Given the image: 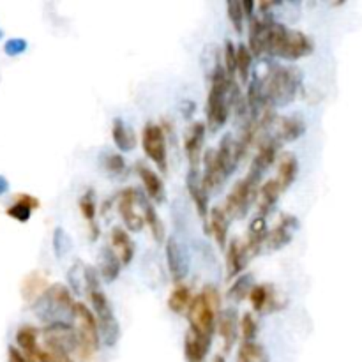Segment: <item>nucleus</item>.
I'll use <instances>...</instances> for the list:
<instances>
[{
  "mask_svg": "<svg viewBox=\"0 0 362 362\" xmlns=\"http://www.w3.org/2000/svg\"><path fill=\"white\" fill-rule=\"evenodd\" d=\"M302 85V73L292 66H276L264 81L265 108L286 107L297 98Z\"/></svg>",
  "mask_w": 362,
  "mask_h": 362,
  "instance_id": "obj_1",
  "label": "nucleus"
},
{
  "mask_svg": "<svg viewBox=\"0 0 362 362\" xmlns=\"http://www.w3.org/2000/svg\"><path fill=\"white\" fill-rule=\"evenodd\" d=\"M313 51V39L299 30H290L281 23L271 22L265 53L286 60H299Z\"/></svg>",
  "mask_w": 362,
  "mask_h": 362,
  "instance_id": "obj_2",
  "label": "nucleus"
},
{
  "mask_svg": "<svg viewBox=\"0 0 362 362\" xmlns=\"http://www.w3.org/2000/svg\"><path fill=\"white\" fill-rule=\"evenodd\" d=\"M74 306L76 302L73 300L69 288L55 283V285L48 286L46 292L34 300L32 309L41 322L51 326V323L74 320Z\"/></svg>",
  "mask_w": 362,
  "mask_h": 362,
  "instance_id": "obj_3",
  "label": "nucleus"
},
{
  "mask_svg": "<svg viewBox=\"0 0 362 362\" xmlns=\"http://www.w3.org/2000/svg\"><path fill=\"white\" fill-rule=\"evenodd\" d=\"M234 80L228 76L223 64H217L210 78L209 95H207V126L210 131H217L228 121V114L232 108L230 88Z\"/></svg>",
  "mask_w": 362,
  "mask_h": 362,
  "instance_id": "obj_4",
  "label": "nucleus"
},
{
  "mask_svg": "<svg viewBox=\"0 0 362 362\" xmlns=\"http://www.w3.org/2000/svg\"><path fill=\"white\" fill-rule=\"evenodd\" d=\"M221 297L214 286L207 285L201 293L193 297L187 309L189 329L194 333L207 336L213 340L214 330L217 327V313H220Z\"/></svg>",
  "mask_w": 362,
  "mask_h": 362,
  "instance_id": "obj_5",
  "label": "nucleus"
},
{
  "mask_svg": "<svg viewBox=\"0 0 362 362\" xmlns=\"http://www.w3.org/2000/svg\"><path fill=\"white\" fill-rule=\"evenodd\" d=\"M88 299L92 304V311H94L95 319L99 323V336H101L102 343L107 347H115L121 337V326H119L117 319L114 315V309L110 306L107 293L102 292L101 286L88 292Z\"/></svg>",
  "mask_w": 362,
  "mask_h": 362,
  "instance_id": "obj_6",
  "label": "nucleus"
},
{
  "mask_svg": "<svg viewBox=\"0 0 362 362\" xmlns=\"http://www.w3.org/2000/svg\"><path fill=\"white\" fill-rule=\"evenodd\" d=\"M74 322H76L78 334H80V348L78 354L83 361L90 358L99 348L101 336H99V323L94 311H90L83 302H76L74 306Z\"/></svg>",
  "mask_w": 362,
  "mask_h": 362,
  "instance_id": "obj_7",
  "label": "nucleus"
},
{
  "mask_svg": "<svg viewBox=\"0 0 362 362\" xmlns=\"http://www.w3.org/2000/svg\"><path fill=\"white\" fill-rule=\"evenodd\" d=\"M44 348L53 351H62V354H73L80 348V334L74 326L69 322H59L51 323V326H44L43 330Z\"/></svg>",
  "mask_w": 362,
  "mask_h": 362,
  "instance_id": "obj_8",
  "label": "nucleus"
},
{
  "mask_svg": "<svg viewBox=\"0 0 362 362\" xmlns=\"http://www.w3.org/2000/svg\"><path fill=\"white\" fill-rule=\"evenodd\" d=\"M258 193H260V187H255L246 179H241L234 184L227 200H224V213L230 216V220H244L248 216L253 200L258 196Z\"/></svg>",
  "mask_w": 362,
  "mask_h": 362,
  "instance_id": "obj_9",
  "label": "nucleus"
},
{
  "mask_svg": "<svg viewBox=\"0 0 362 362\" xmlns=\"http://www.w3.org/2000/svg\"><path fill=\"white\" fill-rule=\"evenodd\" d=\"M143 152L149 156L150 161L158 166L161 172L168 170V152H166V138L163 128L154 122H147L142 133Z\"/></svg>",
  "mask_w": 362,
  "mask_h": 362,
  "instance_id": "obj_10",
  "label": "nucleus"
},
{
  "mask_svg": "<svg viewBox=\"0 0 362 362\" xmlns=\"http://www.w3.org/2000/svg\"><path fill=\"white\" fill-rule=\"evenodd\" d=\"M269 131V138L274 142L290 143L299 140L300 136L306 133V122L299 117V115H288V117H276L274 122L271 124Z\"/></svg>",
  "mask_w": 362,
  "mask_h": 362,
  "instance_id": "obj_11",
  "label": "nucleus"
},
{
  "mask_svg": "<svg viewBox=\"0 0 362 362\" xmlns=\"http://www.w3.org/2000/svg\"><path fill=\"white\" fill-rule=\"evenodd\" d=\"M138 196H140V191L135 189V187H128V189L122 191L121 196H119V203H117L119 214H121L126 228L131 232H140L143 228V223H145L142 214L136 213Z\"/></svg>",
  "mask_w": 362,
  "mask_h": 362,
  "instance_id": "obj_12",
  "label": "nucleus"
},
{
  "mask_svg": "<svg viewBox=\"0 0 362 362\" xmlns=\"http://www.w3.org/2000/svg\"><path fill=\"white\" fill-rule=\"evenodd\" d=\"M166 264H168V271L172 274V279L180 285L184 281V278L189 272V260H187V255L184 251L182 246L179 244L175 237H168L166 241Z\"/></svg>",
  "mask_w": 362,
  "mask_h": 362,
  "instance_id": "obj_13",
  "label": "nucleus"
},
{
  "mask_svg": "<svg viewBox=\"0 0 362 362\" xmlns=\"http://www.w3.org/2000/svg\"><path fill=\"white\" fill-rule=\"evenodd\" d=\"M205 131H207L205 122H193L186 131V136H184V150H186L187 161H189V170H198V165H200Z\"/></svg>",
  "mask_w": 362,
  "mask_h": 362,
  "instance_id": "obj_14",
  "label": "nucleus"
},
{
  "mask_svg": "<svg viewBox=\"0 0 362 362\" xmlns=\"http://www.w3.org/2000/svg\"><path fill=\"white\" fill-rule=\"evenodd\" d=\"M299 228V221L295 220L290 214H281V220L276 224L272 230H269L267 239H265V246L271 251H278V249H283L285 246L290 244L292 241L293 230Z\"/></svg>",
  "mask_w": 362,
  "mask_h": 362,
  "instance_id": "obj_15",
  "label": "nucleus"
},
{
  "mask_svg": "<svg viewBox=\"0 0 362 362\" xmlns=\"http://www.w3.org/2000/svg\"><path fill=\"white\" fill-rule=\"evenodd\" d=\"M249 260H251V255H249V249L248 246H246V242H241L239 239H234L227 248L228 279L239 278V274L248 267Z\"/></svg>",
  "mask_w": 362,
  "mask_h": 362,
  "instance_id": "obj_16",
  "label": "nucleus"
},
{
  "mask_svg": "<svg viewBox=\"0 0 362 362\" xmlns=\"http://www.w3.org/2000/svg\"><path fill=\"white\" fill-rule=\"evenodd\" d=\"M239 326H241V322H239V315L234 307H228L217 316V333L223 340L224 354H228L234 348V344L237 343Z\"/></svg>",
  "mask_w": 362,
  "mask_h": 362,
  "instance_id": "obj_17",
  "label": "nucleus"
},
{
  "mask_svg": "<svg viewBox=\"0 0 362 362\" xmlns=\"http://www.w3.org/2000/svg\"><path fill=\"white\" fill-rule=\"evenodd\" d=\"M203 175H201V182H203V187L207 189V193H213V191H217L221 187V184L224 182V175L221 172V166L217 163L216 149H207L203 152Z\"/></svg>",
  "mask_w": 362,
  "mask_h": 362,
  "instance_id": "obj_18",
  "label": "nucleus"
},
{
  "mask_svg": "<svg viewBox=\"0 0 362 362\" xmlns=\"http://www.w3.org/2000/svg\"><path fill=\"white\" fill-rule=\"evenodd\" d=\"M135 168L143 187H145L147 194H149V200L152 203H163L165 201V184H163L161 177L154 172L152 168H149L145 163H136Z\"/></svg>",
  "mask_w": 362,
  "mask_h": 362,
  "instance_id": "obj_19",
  "label": "nucleus"
},
{
  "mask_svg": "<svg viewBox=\"0 0 362 362\" xmlns=\"http://www.w3.org/2000/svg\"><path fill=\"white\" fill-rule=\"evenodd\" d=\"M187 193H189L191 200H193L194 207H196V213L200 214V217L209 216V193L203 187V182H201V175L198 173V170H189L187 173Z\"/></svg>",
  "mask_w": 362,
  "mask_h": 362,
  "instance_id": "obj_20",
  "label": "nucleus"
},
{
  "mask_svg": "<svg viewBox=\"0 0 362 362\" xmlns=\"http://www.w3.org/2000/svg\"><path fill=\"white\" fill-rule=\"evenodd\" d=\"M210 344L213 340L207 336L194 333V330H187L186 340H184V355H186L187 362H207V355H209Z\"/></svg>",
  "mask_w": 362,
  "mask_h": 362,
  "instance_id": "obj_21",
  "label": "nucleus"
},
{
  "mask_svg": "<svg viewBox=\"0 0 362 362\" xmlns=\"http://www.w3.org/2000/svg\"><path fill=\"white\" fill-rule=\"evenodd\" d=\"M278 150H279V143L278 142H274V140L269 138V136L265 140H262L260 147H258V152H256V156L253 158V163H251V168H249V172L264 177L265 170L271 168L272 163L276 161Z\"/></svg>",
  "mask_w": 362,
  "mask_h": 362,
  "instance_id": "obj_22",
  "label": "nucleus"
},
{
  "mask_svg": "<svg viewBox=\"0 0 362 362\" xmlns=\"http://www.w3.org/2000/svg\"><path fill=\"white\" fill-rule=\"evenodd\" d=\"M272 20H260L253 18L249 20V51L253 57H260L265 53V44H267L269 27Z\"/></svg>",
  "mask_w": 362,
  "mask_h": 362,
  "instance_id": "obj_23",
  "label": "nucleus"
},
{
  "mask_svg": "<svg viewBox=\"0 0 362 362\" xmlns=\"http://www.w3.org/2000/svg\"><path fill=\"white\" fill-rule=\"evenodd\" d=\"M216 156L224 179H228V177L235 172V168H237L239 165L237 156H235V138L230 135V133L221 138L220 147L216 149Z\"/></svg>",
  "mask_w": 362,
  "mask_h": 362,
  "instance_id": "obj_24",
  "label": "nucleus"
},
{
  "mask_svg": "<svg viewBox=\"0 0 362 362\" xmlns=\"http://www.w3.org/2000/svg\"><path fill=\"white\" fill-rule=\"evenodd\" d=\"M138 205L142 207V216H143V220H145V223L149 224L150 234H152L154 241L156 242L165 241V224H163L161 217L158 216V213H156V209H154L152 201L140 193Z\"/></svg>",
  "mask_w": 362,
  "mask_h": 362,
  "instance_id": "obj_25",
  "label": "nucleus"
},
{
  "mask_svg": "<svg viewBox=\"0 0 362 362\" xmlns=\"http://www.w3.org/2000/svg\"><path fill=\"white\" fill-rule=\"evenodd\" d=\"M267 234H269V230H267V221H265V217H262V216L253 217L251 223H249L248 242H246L251 258H255V256L262 251V248L265 246Z\"/></svg>",
  "mask_w": 362,
  "mask_h": 362,
  "instance_id": "obj_26",
  "label": "nucleus"
},
{
  "mask_svg": "<svg viewBox=\"0 0 362 362\" xmlns=\"http://www.w3.org/2000/svg\"><path fill=\"white\" fill-rule=\"evenodd\" d=\"M112 248L119 255L122 265H129L135 258V242L131 241V237L124 228L115 227L112 230Z\"/></svg>",
  "mask_w": 362,
  "mask_h": 362,
  "instance_id": "obj_27",
  "label": "nucleus"
},
{
  "mask_svg": "<svg viewBox=\"0 0 362 362\" xmlns=\"http://www.w3.org/2000/svg\"><path fill=\"white\" fill-rule=\"evenodd\" d=\"M281 191V186L276 179H269L267 182H264V186L260 187V193H258V216L265 217L267 214H271V210L278 203Z\"/></svg>",
  "mask_w": 362,
  "mask_h": 362,
  "instance_id": "obj_28",
  "label": "nucleus"
},
{
  "mask_svg": "<svg viewBox=\"0 0 362 362\" xmlns=\"http://www.w3.org/2000/svg\"><path fill=\"white\" fill-rule=\"evenodd\" d=\"M37 207H39V200H37L36 196H30V194H18L15 203H13L6 213H8V216L13 217V220L20 221V223H27Z\"/></svg>",
  "mask_w": 362,
  "mask_h": 362,
  "instance_id": "obj_29",
  "label": "nucleus"
},
{
  "mask_svg": "<svg viewBox=\"0 0 362 362\" xmlns=\"http://www.w3.org/2000/svg\"><path fill=\"white\" fill-rule=\"evenodd\" d=\"M230 221H232L230 216L224 213L223 207H214V209L210 210V220H209L210 234L214 235V239H216L217 246H220L221 249H224V246H227Z\"/></svg>",
  "mask_w": 362,
  "mask_h": 362,
  "instance_id": "obj_30",
  "label": "nucleus"
},
{
  "mask_svg": "<svg viewBox=\"0 0 362 362\" xmlns=\"http://www.w3.org/2000/svg\"><path fill=\"white\" fill-rule=\"evenodd\" d=\"M121 265L122 262L117 253L114 251V248L105 246L101 249V264H99V271H101L102 279L107 283H114L119 278V274H121Z\"/></svg>",
  "mask_w": 362,
  "mask_h": 362,
  "instance_id": "obj_31",
  "label": "nucleus"
},
{
  "mask_svg": "<svg viewBox=\"0 0 362 362\" xmlns=\"http://www.w3.org/2000/svg\"><path fill=\"white\" fill-rule=\"evenodd\" d=\"M249 300H251V306L256 313H271L272 309L278 307L274 295H272V288L265 285L253 286Z\"/></svg>",
  "mask_w": 362,
  "mask_h": 362,
  "instance_id": "obj_32",
  "label": "nucleus"
},
{
  "mask_svg": "<svg viewBox=\"0 0 362 362\" xmlns=\"http://www.w3.org/2000/svg\"><path fill=\"white\" fill-rule=\"evenodd\" d=\"M297 173H299V161H297V158L292 152H285L281 156V159H279L278 179H276L283 191L292 186L293 180L297 179Z\"/></svg>",
  "mask_w": 362,
  "mask_h": 362,
  "instance_id": "obj_33",
  "label": "nucleus"
},
{
  "mask_svg": "<svg viewBox=\"0 0 362 362\" xmlns=\"http://www.w3.org/2000/svg\"><path fill=\"white\" fill-rule=\"evenodd\" d=\"M80 213L83 220H87L88 228H90V239L95 241L99 237V228L95 224V216H98V205H95L94 189H87L80 198Z\"/></svg>",
  "mask_w": 362,
  "mask_h": 362,
  "instance_id": "obj_34",
  "label": "nucleus"
},
{
  "mask_svg": "<svg viewBox=\"0 0 362 362\" xmlns=\"http://www.w3.org/2000/svg\"><path fill=\"white\" fill-rule=\"evenodd\" d=\"M112 138H114L117 149L122 152H129L136 147L135 133L122 119H115L114 124H112Z\"/></svg>",
  "mask_w": 362,
  "mask_h": 362,
  "instance_id": "obj_35",
  "label": "nucleus"
},
{
  "mask_svg": "<svg viewBox=\"0 0 362 362\" xmlns=\"http://www.w3.org/2000/svg\"><path fill=\"white\" fill-rule=\"evenodd\" d=\"M16 343H18L20 350H22L23 354L29 355L30 358H34L37 350H39V344H37V329H34L32 326L20 327L18 333H16Z\"/></svg>",
  "mask_w": 362,
  "mask_h": 362,
  "instance_id": "obj_36",
  "label": "nucleus"
},
{
  "mask_svg": "<svg viewBox=\"0 0 362 362\" xmlns=\"http://www.w3.org/2000/svg\"><path fill=\"white\" fill-rule=\"evenodd\" d=\"M88 265H85L83 262H76L73 267L67 272V281H69L71 290H73L76 295H83L88 293V276H87Z\"/></svg>",
  "mask_w": 362,
  "mask_h": 362,
  "instance_id": "obj_37",
  "label": "nucleus"
},
{
  "mask_svg": "<svg viewBox=\"0 0 362 362\" xmlns=\"http://www.w3.org/2000/svg\"><path fill=\"white\" fill-rule=\"evenodd\" d=\"M193 297L194 295H191L189 286H186L184 283H180V285H177L175 288L172 290V293H170L168 307L172 309L173 313L180 315V313H184L189 309V304H191V300H193Z\"/></svg>",
  "mask_w": 362,
  "mask_h": 362,
  "instance_id": "obj_38",
  "label": "nucleus"
},
{
  "mask_svg": "<svg viewBox=\"0 0 362 362\" xmlns=\"http://www.w3.org/2000/svg\"><path fill=\"white\" fill-rule=\"evenodd\" d=\"M235 362H269V355L262 344L256 341L253 343H242L239 348L237 361Z\"/></svg>",
  "mask_w": 362,
  "mask_h": 362,
  "instance_id": "obj_39",
  "label": "nucleus"
},
{
  "mask_svg": "<svg viewBox=\"0 0 362 362\" xmlns=\"http://www.w3.org/2000/svg\"><path fill=\"white\" fill-rule=\"evenodd\" d=\"M253 286H255V285H253V276L251 274L239 276V278L235 279L234 285L230 286V290H228L227 299L228 300H235V302H241V300H244L246 297H249Z\"/></svg>",
  "mask_w": 362,
  "mask_h": 362,
  "instance_id": "obj_40",
  "label": "nucleus"
},
{
  "mask_svg": "<svg viewBox=\"0 0 362 362\" xmlns=\"http://www.w3.org/2000/svg\"><path fill=\"white\" fill-rule=\"evenodd\" d=\"M46 278L41 276L39 272H32L23 281V295H25V299H37V297L46 292Z\"/></svg>",
  "mask_w": 362,
  "mask_h": 362,
  "instance_id": "obj_41",
  "label": "nucleus"
},
{
  "mask_svg": "<svg viewBox=\"0 0 362 362\" xmlns=\"http://www.w3.org/2000/svg\"><path fill=\"white\" fill-rule=\"evenodd\" d=\"M253 66V53L246 44H239L237 48V73L242 83H248L249 73Z\"/></svg>",
  "mask_w": 362,
  "mask_h": 362,
  "instance_id": "obj_42",
  "label": "nucleus"
},
{
  "mask_svg": "<svg viewBox=\"0 0 362 362\" xmlns=\"http://www.w3.org/2000/svg\"><path fill=\"white\" fill-rule=\"evenodd\" d=\"M241 334L244 343H253L256 340V334H258V322L253 316V313H246L241 319Z\"/></svg>",
  "mask_w": 362,
  "mask_h": 362,
  "instance_id": "obj_43",
  "label": "nucleus"
},
{
  "mask_svg": "<svg viewBox=\"0 0 362 362\" xmlns=\"http://www.w3.org/2000/svg\"><path fill=\"white\" fill-rule=\"evenodd\" d=\"M228 9V18H230L232 25H234L235 32L241 34L244 30V9H242V2H237V0H232L227 6Z\"/></svg>",
  "mask_w": 362,
  "mask_h": 362,
  "instance_id": "obj_44",
  "label": "nucleus"
},
{
  "mask_svg": "<svg viewBox=\"0 0 362 362\" xmlns=\"http://www.w3.org/2000/svg\"><path fill=\"white\" fill-rule=\"evenodd\" d=\"M223 67L227 69L228 76H234L237 73V48L232 41H227L223 48Z\"/></svg>",
  "mask_w": 362,
  "mask_h": 362,
  "instance_id": "obj_45",
  "label": "nucleus"
},
{
  "mask_svg": "<svg viewBox=\"0 0 362 362\" xmlns=\"http://www.w3.org/2000/svg\"><path fill=\"white\" fill-rule=\"evenodd\" d=\"M102 166L112 175H122L126 172V159L121 154H107L102 159Z\"/></svg>",
  "mask_w": 362,
  "mask_h": 362,
  "instance_id": "obj_46",
  "label": "nucleus"
},
{
  "mask_svg": "<svg viewBox=\"0 0 362 362\" xmlns=\"http://www.w3.org/2000/svg\"><path fill=\"white\" fill-rule=\"evenodd\" d=\"M53 249H55V255L59 258L66 256L71 249V237L66 234L64 228H55L53 232Z\"/></svg>",
  "mask_w": 362,
  "mask_h": 362,
  "instance_id": "obj_47",
  "label": "nucleus"
},
{
  "mask_svg": "<svg viewBox=\"0 0 362 362\" xmlns=\"http://www.w3.org/2000/svg\"><path fill=\"white\" fill-rule=\"evenodd\" d=\"M34 361L36 362H74L67 354L48 350V348H39L36 357H34Z\"/></svg>",
  "mask_w": 362,
  "mask_h": 362,
  "instance_id": "obj_48",
  "label": "nucleus"
},
{
  "mask_svg": "<svg viewBox=\"0 0 362 362\" xmlns=\"http://www.w3.org/2000/svg\"><path fill=\"white\" fill-rule=\"evenodd\" d=\"M25 50H27V41L22 39V37H13V39L6 41L4 44V51L9 57L22 55Z\"/></svg>",
  "mask_w": 362,
  "mask_h": 362,
  "instance_id": "obj_49",
  "label": "nucleus"
},
{
  "mask_svg": "<svg viewBox=\"0 0 362 362\" xmlns=\"http://www.w3.org/2000/svg\"><path fill=\"white\" fill-rule=\"evenodd\" d=\"M9 362H36L16 347H9Z\"/></svg>",
  "mask_w": 362,
  "mask_h": 362,
  "instance_id": "obj_50",
  "label": "nucleus"
},
{
  "mask_svg": "<svg viewBox=\"0 0 362 362\" xmlns=\"http://www.w3.org/2000/svg\"><path fill=\"white\" fill-rule=\"evenodd\" d=\"M8 189H9L8 179H6L4 175H0V196H2L4 193H8Z\"/></svg>",
  "mask_w": 362,
  "mask_h": 362,
  "instance_id": "obj_51",
  "label": "nucleus"
},
{
  "mask_svg": "<svg viewBox=\"0 0 362 362\" xmlns=\"http://www.w3.org/2000/svg\"><path fill=\"white\" fill-rule=\"evenodd\" d=\"M213 362H227V361H224L223 355H216V357H214V361H213Z\"/></svg>",
  "mask_w": 362,
  "mask_h": 362,
  "instance_id": "obj_52",
  "label": "nucleus"
},
{
  "mask_svg": "<svg viewBox=\"0 0 362 362\" xmlns=\"http://www.w3.org/2000/svg\"><path fill=\"white\" fill-rule=\"evenodd\" d=\"M0 39H2V30H0Z\"/></svg>",
  "mask_w": 362,
  "mask_h": 362,
  "instance_id": "obj_53",
  "label": "nucleus"
}]
</instances>
